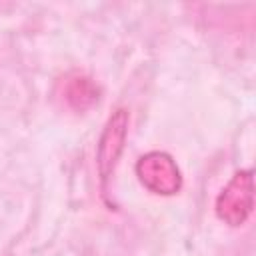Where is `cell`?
Instances as JSON below:
<instances>
[{
	"label": "cell",
	"instance_id": "1",
	"mask_svg": "<svg viewBox=\"0 0 256 256\" xmlns=\"http://www.w3.org/2000/svg\"><path fill=\"white\" fill-rule=\"evenodd\" d=\"M252 204H254L252 172L242 170L234 174V178L226 184V188L216 198V214L226 224L240 226L250 216Z\"/></svg>",
	"mask_w": 256,
	"mask_h": 256
},
{
	"label": "cell",
	"instance_id": "2",
	"mask_svg": "<svg viewBox=\"0 0 256 256\" xmlns=\"http://www.w3.org/2000/svg\"><path fill=\"white\" fill-rule=\"evenodd\" d=\"M136 174L144 188H148L154 194L170 196L176 194L182 186V176L166 152H148L136 162Z\"/></svg>",
	"mask_w": 256,
	"mask_h": 256
},
{
	"label": "cell",
	"instance_id": "3",
	"mask_svg": "<svg viewBox=\"0 0 256 256\" xmlns=\"http://www.w3.org/2000/svg\"><path fill=\"white\" fill-rule=\"evenodd\" d=\"M126 128H128V112L124 108H118L106 122L104 132L98 142V152H96V164L102 182H106L122 154L124 140H126Z\"/></svg>",
	"mask_w": 256,
	"mask_h": 256
},
{
	"label": "cell",
	"instance_id": "4",
	"mask_svg": "<svg viewBox=\"0 0 256 256\" xmlns=\"http://www.w3.org/2000/svg\"><path fill=\"white\" fill-rule=\"evenodd\" d=\"M66 98L74 108L84 110L96 102L98 90L88 78H74V80H70V84L66 88Z\"/></svg>",
	"mask_w": 256,
	"mask_h": 256
}]
</instances>
